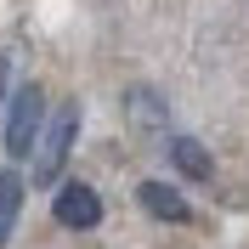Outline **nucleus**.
Returning a JSON list of instances; mask_svg holds the SVG:
<instances>
[{"label":"nucleus","instance_id":"1","mask_svg":"<svg viewBox=\"0 0 249 249\" xmlns=\"http://www.w3.org/2000/svg\"><path fill=\"white\" fill-rule=\"evenodd\" d=\"M40 119H46V91H40V85H17L12 108H6V153H12V159L34 153Z\"/></svg>","mask_w":249,"mask_h":249},{"label":"nucleus","instance_id":"2","mask_svg":"<svg viewBox=\"0 0 249 249\" xmlns=\"http://www.w3.org/2000/svg\"><path fill=\"white\" fill-rule=\"evenodd\" d=\"M74 136H79V108L62 102L57 119H51V130H46V142H40V159H34V181L40 187H51L62 176V164H68V153H74Z\"/></svg>","mask_w":249,"mask_h":249},{"label":"nucleus","instance_id":"3","mask_svg":"<svg viewBox=\"0 0 249 249\" xmlns=\"http://www.w3.org/2000/svg\"><path fill=\"white\" fill-rule=\"evenodd\" d=\"M51 215L62 227H74V232H91L96 221H102V193L91 181H62L57 198H51Z\"/></svg>","mask_w":249,"mask_h":249},{"label":"nucleus","instance_id":"4","mask_svg":"<svg viewBox=\"0 0 249 249\" xmlns=\"http://www.w3.org/2000/svg\"><path fill=\"white\" fill-rule=\"evenodd\" d=\"M136 198H142V210H147L153 221H170V227H187V221H193V204H187L170 181H142Z\"/></svg>","mask_w":249,"mask_h":249},{"label":"nucleus","instance_id":"5","mask_svg":"<svg viewBox=\"0 0 249 249\" xmlns=\"http://www.w3.org/2000/svg\"><path fill=\"white\" fill-rule=\"evenodd\" d=\"M17 215H23V176H17V170H0V249L12 244Z\"/></svg>","mask_w":249,"mask_h":249},{"label":"nucleus","instance_id":"6","mask_svg":"<svg viewBox=\"0 0 249 249\" xmlns=\"http://www.w3.org/2000/svg\"><path fill=\"white\" fill-rule=\"evenodd\" d=\"M170 164H176L181 176H193V181H210V176H215V159L204 153L193 136H176V142H170Z\"/></svg>","mask_w":249,"mask_h":249},{"label":"nucleus","instance_id":"7","mask_svg":"<svg viewBox=\"0 0 249 249\" xmlns=\"http://www.w3.org/2000/svg\"><path fill=\"white\" fill-rule=\"evenodd\" d=\"M130 119H136V124H164V102H159V91H130Z\"/></svg>","mask_w":249,"mask_h":249}]
</instances>
